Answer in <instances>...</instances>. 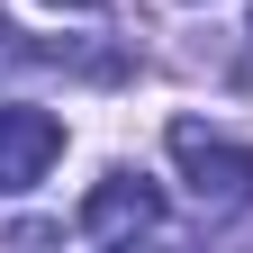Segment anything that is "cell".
I'll use <instances>...</instances> for the list:
<instances>
[{"label":"cell","mask_w":253,"mask_h":253,"mask_svg":"<svg viewBox=\"0 0 253 253\" xmlns=\"http://www.w3.org/2000/svg\"><path fill=\"white\" fill-rule=\"evenodd\" d=\"M154 226H163V190H154L145 172H109L82 199V235L90 244H126V235H154Z\"/></svg>","instance_id":"2"},{"label":"cell","mask_w":253,"mask_h":253,"mask_svg":"<svg viewBox=\"0 0 253 253\" xmlns=\"http://www.w3.org/2000/svg\"><path fill=\"white\" fill-rule=\"evenodd\" d=\"M163 145H172V163L190 181V199H199V217H244L253 208V145L217 136V126H199V118H172Z\"/></svg>","instance_id":"1"},{"label":"cell","mask_w":253,"mask_h":253,"mask_svg":"<svg viewBox=\"0 0 253 253\" xmlns=\"http://www.w3.org/2000/svg\"><path fill=\"white\" fill-rule=\"evenodd\" d=\"M45 9H109V0H45Z\"/></svg>","instance_id":"4"},{"label":"cell","mask_w":253,"mask_h":253,"mask_svg":"<svg viewBox=\"0 0 253 253\" xmlns=\"http://www.w3.org/2000/svg\"><path fill=\"white\" fill-rule=\"evenodd\" d=\"M244 37H253V27H244Z\"/></svg>","instance_id":"5"},{"label":"cell","mask_w":253,"mask_h":253,"mask_svg":"<svg viewBox=\"0 0 253 253\" xmlns=\"http://www.w3.org/2000/svg\"><path fill=\"white\" fill-rule=\"evenodd\" d=\"M54 154H63V118L54 109H0V190L45 181Z\"/></svg>","instance_id":"3"}]
</instances>
